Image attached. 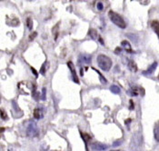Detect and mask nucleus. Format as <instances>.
<instances>
[{
	"label": "nucleus",
	"instance_id": "obj_29",
	"mask_svg": "<svg viewBox=\"0 0 159 151\" xmlns=\"http://www.w3.org/2000/svg\"><path fill=\"white\" fill-rule=\"evenodd\" d=\"M31 69H32V71H33V72H34V73H35V75H36V76H37V71H36V70H35V69H34V68H33V67H31Z\"/></svg>",
	"mask_w": 159,
	"mask_h": 151
},
{
	"label": "nucleus",
	"instance_id": "obj_15",
	"mask_svg": "<svg viewBox=\"0 0 159 151\" xmlns=\"http://www.w3.org/2000/svg\"><path fill=\"white\" fill-rule=\"evenodd\" d=\"M110 91L114 94H119L120 93V88H119V87L116 86V85H112L110 87Z\"/></svg>",
	"mask_w": 159,
	"mask_h": 151
},
{
	"label": "nucleus",
	"instance_id": "obj_3",
	"mask_svg": "<svg viewBox=\"0 0 159 151\" xmlns=\"http://www.w3.org/2000/svg\"><path fill=\"white\" fill-rule=\"evenodd\" d=\"M39 130L37 127V123L33 120H29L26 125V135L29 138H35L38 136Z\"/></svg>",
	"mask_w": 159,
	"mask_h": 151
},
{
	"label": "nucleus",
	"instance_id": "obj_25",
	"mask_svg": "<svg viewBox=\"0 0 159 151\" xmlns=\"http://www.w3.org/2000/svg\"><path fill=\"white\" fill-rule=\"evenodd\" d=\"M130 108H131V109L134 108V103H133V101L132 100H130Z\"/></svg>",
	"mask_w": 159,
	"mask_h": 151
},
{
	"label": "nucleus",
	"instance_id": "obj_26",
	"mask_svg": "<svg viewBox=\"0 0 159 151\" xmlns=\"http://www.w3.org/2000/svg\"><path fill=\"white\" fill-rule=\"evenodd\" d=\"M120 143H121V141H116V142H115V143L113 144V146H118Z\"/></svg>",
	"mask_w": 159,
	"mask_h": 151
},
{
	"label": "nucleus",
	"instance_id": "obj_23",
	"mask_svg": "<svg viewBox=\"0 0 159 151\" xmlns=\"http://www.w3.org/2000/svg\"><path fill=\"white\" fill-rule=\"evenodd\" d=\"M98 9L99 11H102L104 9V6H103V3L102 2H98Z\"/></svg>",
	"mask_w": 159,
	"mask_h": 151
},
{
	"label": "nucleus",
	"instance_id": "obj_32",
	"mask_svg": "<svg viewBox=\"0 0 159 151\" xmlns=\"http://www.w3.org/2000/svg\"><path fill=\"white\" fill-rule=\"evenodd\" d=\"M9 151H13V150H9Z\"/></svg>",
	"mask_w": 159,
	"mask_h": 151
},
{
	"label": "nucleus",
	"instance_id": "obj_7",
	"mask_svg": "<svg viewBox=\"0 0 159 151\" xmlns=\"http://www.w3.org/2000/svg\"><path fill=\"white\" fill-rule=\"evenodd\" d=\"M91 148L92 149L94 150H98V151H102V150H106L108 147L105 144H102V143H99V142H95L93 144H91Z\"/></svg>",
	"mask_w": 159,
	"mask_h": 151
},
{
	"label": "nucleus",
	"instance_id": "obj_16",
	"mask_svg": "<svg viewBox=\"0 0 159 151\" xmlns=\"http://www.w3.org/2000/svg\"><path fill=\"white\" fill-rule=\"evenodd\" d=\"M81 137H82V139H84V141H85V143H86V145L87 144V142L89 141V140H91V137L87 134V133H83V132H81Z\"/></svg>",
	"mask_w": 159,
	"mask_h": 151
},
{
	"label": "nucleus",
	"instance_id": "obj_24",
	"mask_svg": "<svg viewBox=\"0 0 159 151\" xmlns=\"http://www.w3.org/2000/svg\"><path fill=\"white\" fill-rule=\"evenodd\" d=\"M37 32H34V33H32V34L30 35V37H29V38H30V40H33L34 38L37 37Z\"/></svg>",
	"mask_w": 159,
	"mask_h": 151
},
{
	"label": "nucleus",
	"instance_id": "obj_17",
	"mask_svg": "<svg viewBox=\"0 0 159 151\" xmlns=\"http://www.w3.org/2000/svg\"><path fill=\"white\" fill-rule=\"evenodd\" d=\"M92 68H93V69H94V70H95L96 72H98V76H99V77H100V80H101V83H102V84H106V83H107V79H106V78H105V77L103 76V75H102V74H101V73H100V72H99L98 70H97L96 68H94V67H92Z\"/></svg>",
	"mask_w": 159,
	"mask_h": 151
},
{
	"label": "nucleus",
	"instance_id": "obj_10",
	"mask_svg": "<svg viewBox=\"0 0 159 151\" xmlns=\"http://www.w3.org/2000/svg\"><path fill=\"white\" fill-rule=\"evenodd\" d=\"M151 27L152 29L155 31V33L157 35V37L159 38V21L157 20H154L151 22Z\"/></svg>",
	"mask_w": 159,
	"mask_h": 151
},
{
	"label": "nucleus",
	"instance_id": "obj_27",
	"mask_svg": "<svg viewBox=\"0 0 159 151\" xmlns=\"http://www.w3.org/2000/svg\"><path fill=\"white\" fill-rule=\"evenodd\" d=\"M98 40L100 41V43H101L102 45H104V41H103V39L101 38V37H98Z\"/></svg>",
	"mask_w": 159,
	"mask_h": 151
},
{
	"label": "nucleus",
	"instance_id": "obj_12",
	"mask_svg": "<svg viewBox=\"0 0 159 151\" xmlns=\"http://www.w3.org/2000/svg\"><path fill=\"white\" fill-rule=\"evenodd\" d=\"M42 117H43V115H42L41 110H40L39 108H36V109L34 110V117H35L36 119H40Z\"/></svg>",
	"mask_w": 159,
	"mask_h": 151
},
{
	"label": "nucleus",
	"instance_id": "obj_14",
	"mask_svg": "<svg viewBox=\"0 0 159 151\" xmlns=\"http://www.w3.org/2000/svg\"><path fill=\"white\" fill-rule=\"evenodd\" d=\"M88 36H90V37L92 38V39H97V38L98 37L97 30H95V29H90L89 32H88Z\"/></svg>",
	"mask_w": 159,
	"mask_h": 151
},
{
	"label": "nucleus",
	"instance_id": "obj_2",
	"mask_svg": "<svg viewBox=\"0 0 159 151\" xmlns=\"http://www.w3.org/2000/svg\"><path fill=\"white\" fill-rule=\"evenodd\" d=\"M108 16L110 18V20L115 24L117 25L120 28H125L126 27V24L125 22V20L123 19V17L117 13L114 12V11H109L108 12Z\"/></svg>",
	"mask_w": 159,
	"mask_h": 151
},
{
	"label": "nucleus",
	"instance_id": "obj_13",
	"mask_svg": "<svg viewBox=\"0 0 159 151\" xmlns=\"http://www.w3.org/2000/svg\"><path fill=\"white\" fill-rule=\"evenodd\" d=\"M154 135H155V139H157V141H158L159 142V122L156 125V126H155Z\"/></svg>",
	"mask_w": 159,
	"mask_h": 151
},
{
	"label": "nucleus",
	"instance_id": "obj_1",
	"mask_svg": "<svg viewBox=\"0 0 159 151\" xmlns=\"http://www.w3.org/2000/svg\"><path fill=\"white\" fill-rule=\"evenodd\" d=\"M98 60V65L100 69L103 71H109L112 67V60L109 57L106 55H99L97 58Z\"/></svg>",
	"mask_w": 159,
	"mask_h": 151
},
{
	"label": "nucleus",
	"instance_id": "obj_30",
	"mask_svg": "<svg viewBox=\"0 0 159 151\" xmlns=\"http://www.w3.org/2000/svg\"><path fill=\"white\" fill-rule=\"evenodd\" d=\"M4 130H5V128H0V133H1V132H3Z\"/></svg>",
	"mask_w": 159,
	"mask_h": 151
},
{
	"label": "nucleus",
	"instance_id": "obj_4",
	"mask_svg": "<svg viewBox=\"0 0 159 151\" xmlns=\"http://www.w3.org/2000/svg\"><path fill=\"white\" fill-rule=\"evenodd\" d=\"M142 136L139 133H136L135 135H134L132 141H131V148L132 149H139L141 147L142 144Z\"/></svg>",
	"mask_w": 159,
	"mask_h": 151
},
{
	"label": "nucleus",
	"instance_id": "obj_6",
	"mask_svg": "<svg viewBox=\"0 0 159 151\" xmlns=\"http://www.w3.org/2000/svg\"><path fill=\"white\" fill-rule=\"evenodd\" d=\"M67 66H68V67H69V69H70V71H71V73H72V79H73V81L75 83L79 84V79H78L77 75H76V71H75V66H74L73 62H72V61L67 62Z\"/></svg>",
	"mask_w": 159,
	"mask_h": 151
},
{
	"label": "nucleus",
	"instance_id": "obj_22",
	"mask_svg": "<svg viewBox=\"0 0 159 151\" xmlns=\"http://www.w3.org/2000/svg\"><path fill=\"white\" fill-rule=\"evenodd\" d=\"M0 115H1V117L3 118V119H7V114L6 112L4 111V110H0Z\"/></svg>",
	"mask_w": 159,
	"mask_h": 151
},
{
	"label": "nucleus",
	"instance_id": "obj_18",
	"mask_svg": "<svg viewBox=\"0 0 159 151\" xmlns=\"http://www.w3.org/2000/svg\"><path fill=\"white\" fill-rule=\"evenodd\" d=\"M47 66H48V62H47V61L42 65V66H41V68H40V73H41L42 75H45V74H46V71H47V69H48Z\"/></svg>",
	"mask_w": 159,
	"mask_h": 151
},
{
	"label": "nucleus",
	"instance_id": "obj_31",
	"mask_svg": "<svg viewBox=\"0 0 159 151\" xmlns=\"http://www.w3.org/2000/svg\"><path fill=\"white\" fill-rule=\"evenodd\" d=\"M111 151H119V150H111Z\"/></svg>",
	"mask_w": 159,
	"mask_h": 151
},
{
	"label": "nucleus",
	"instance_id": "obj_8",
	"mask_svg": "<svg viewBox=\"0 0 159 151\" xmlns=\"http://www.w3.org/2000/svg\"><path fill=\"white\" fill-rule=\"evenodd\" d=\"M157 62H154V63L152 64L149 67H148V69L146 70V71H143V75H151V74H153V72L156 70V68H157Z\"/></svg>",
	"mask_w": 159,
	"mask_h": 151
},
{
	"label": "nucleus",
	"instance_id": "obj_9",
	"mask_svg": "<svg viewBox=\"0 0 159 151\" xmlns=\"http://www.w3.org/2000/svg\"><path fill=\"white\" fill-rule=\"evenodd\" d=\"M121 45H122V47L124 48V49L126 51V52H128V53H134V51L132 50L131 45L129 44V42H128V41L124 40V41H122Z\"/></svg>",
	"mask_w": 159,
	"mask_h": 151
},
{
	"label": "nucleus",
	"instance_id": "obj_20",
	"mask_svg": "<svg viewBox=\"0 0 159 151\" xmlns=\"http://www.w3.org/2000/svg\"><path fill=\"white\" fill-rule=\"evenodd\" d=\"M26 25H27V27L31 30L32 29V27H33V21H32V19L30 18V17H28L27 19H26Z\"/></svg>",
	"mask_w": 159,
	"mask_h": 151
},
{
	"label": "nucleus",
	"instance_id": "obj_5",
	"mask_svg": "<svg viewBox=\"0 0 159 151\" xmlns=\"http://www.w3.org/2000/svg\"><path fill=\"white\" fill-rule=\"evenodd\" d=\"M92 60V56L88 55V54H80L79 57H78V64L82 65V64H90Z\"/></svg>",
	"mask_w": 159,
	"mask_h": 151
},
{
	"label": "nucleus",
	"instance_id": "obj_11",
	"mask_svg": "<svg viewBox=\"0 0 159 151\" xmlns=\"http://www.w3.org/2000/svg\"><path fill=\"white\" fill-rule=\"evenodd\" d=\"M128 67L131 71L133 72H136L137 71V66H136V64L133 61V60H129L128 62Z\"/></svg>",
	"mask_w": 159,
	"mask_h": 151
},
{
	"label": "nucleus",
	"instance_id": "obj_28",
	"mask_svg": "<svg viewBox=\"0 0 159 151\" xmlns=\"http://www.w3.org/2000/svg\"><path fill=\"white\" fill-rule=\"evenodd\" d=\"M120 50H121V48H117L116 49V51H115V52H116V54H119V51Z\"/></svg>",
	"mask_w": 159,
	"mask_h": 151
},
{
	"label": "nucleus",
	"instance_id": "obj_19",
	"mask_svg": "<svg viewBox=\"0 0 159 151\" xmlns=\"http://www.w3.org/2000/svg\"><path fill=\"white\" fill-rule=\"evenodd\" d=\"M138 91H139V89L137 88H133L130 89V91H129V94L131 95V96H137L138 95Z\"/></svg>",
	"mask_w": 159,
	"mask_h": 151
},
{
	"label": "nucleus",
	"instance_id": "obj_21",
	"mask_svg": "<svg viewBox=\"0 0 159 151\" xmlns=\"http://www.w3.org/2000/svg\"><path fill=\"white\" fill-rule=\"evenodd\" d=\"M46 95H47V89L44 88L42 89V98H41V99L42 100H46Z\"/></svg>",
	"mask_w": 159,
	"mask_h": 151
}]
</instances>
